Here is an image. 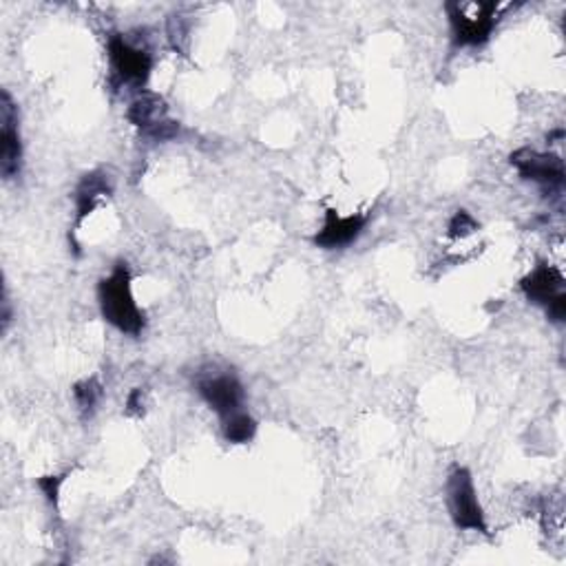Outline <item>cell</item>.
Masks as SVG:
<instances>
[{
    "label": "cell",
    "mask_w": 566,
    "mask_h": 566,
    "mask_svg": "<svg viewBox=\"0 0 566 566\" xmlns=\"http://www.w3.org/2000/svg\"><path fill=\"white\" fill-rule=\"evenodd\" d=\"M369 222V215H339L335 209L326 211V222L322 226V230L314 235V246H319L324 250H341L345 246H350L352 241H356L365 226Z\"/></svg>",
    "instance_id": "ba28073f"
},
{
    "label": "cell",
    "mask_w": 566,
    "mask_h": 566,
    "mask_svg": "<svg viewBox=\"0 0 566 566\" xmlns=\"http://www.w3.org/2000/svg\"><path fill=\"white\" fill-rule=\"evenodd\" d=\"M512 164L518 168L520 177L538 181L542 186H562L564 181V164L559 155L520 149L512 155Z\"/></svg>",
    "instance_id": "30bf717a"
},
{
    "label": "cell",
    "mask_w": 566,
    "mask_h": 566,
    "mask_svg": "<svg viewBox=\"0 0 566 566\" xmlns=\"http://www.w3.org/2000/svg\"><path fill=\"white\" fill-rule=\"evenodd\" d=\"M164 117H166V104L155 93L140 96L129 109V120L155 140H168L177 134L175 122H166Z\"/></svg>",
    "instance_id": "9c48e42d"
},
{
    "label": "cell",
    "mask_w": 566,
    "mask_h": 566,
    "mask_svg": "<svg viewBox=\"0 0 566 566\" xmlns=\"http://www.w3.org/2000/svg\"><path fill=\"white\" fill-rule=\"evenodd\" d=\"M111 193V184L104 177V173H89L83 177V181L76 188V209L78 219H85L98 204L100 198Z\"/></svg>",
    "instance_id": "8fae6325"
},
{
    "label": "cell",
    "mask_w": 566,
    "mask_h": 566,
    "mask_svg": "<svg viewBox=\"0 0 566 566\" xmlns=\"http://www.w3.org/2000/svg\"><path fill=\"white\" fill-rule=\"evenodd\" d=\"M98 299L106 324H111L115 330L124 335H131V337L142 335L147 319H144V312L136 303L131 290V273L127 264H117L111 271V275L100 281Z\"/></svg>",
    "instance_id": "6da1fadb"
},
{
    "label": "cell",
    "mask_w": 566,
    "mask_h": 566,
    "mask_svg": "<svg viewBox=\"0 0 566 566\" xmlns=\"http://www.w3.org/2000/svg\"><path fill=\"white\" fill-rule=\"evenodd\" d=\"M62 480H65V478H60V476H45V478L38 480V487L45 491L49 502H58V493H60Z\"/></svg>",
    "instance_id": "9a60e30c"
},
{
    "label": "cell",
    "mask_w": 566,
    "mask_h": 566,
    "mask_svg": "<svg viewBox=\"0 0 566 566\" xmlns=\"http://www.w3.org/2000/svg\"><path fill=\"white\" fill-rule=\"evenodd\" d=\"M474 230H478V222L467 213V211H458L452 222H450V237H467Z\"/></svg>",
    "instance_id": "5bb4252c"
},
{
    "label": "cell",
    "mask_w": 566,
    "mask_h": 566,
    "mask_svg": "<svg viewBox=\"0 0 566 566\" xmlns=\"http://www.w3.org/2000/svg\"><path fill=\"white\" fill-rule=\"evenodd\" d=\"M222 431L228 443L246 445L257 433V420L241 410V412H235V414L222 418Z\"/></svg>",
    "instance_id": "7c38bea8"
},
{
    "label": "cell",
    "mask_w": 566,
    "mask_h": 566,
    "mask_svg": "<svg viewBox=\"0 0 566 566\" xmlns=\"http://www.w3.org/2000/svg\"><path fill=\"white\" fill-rule=\"evenodd\" d=\"M23 164V142L18 131V106L10 91L0 98V173L5 179H14Z\"/></svg>",
    "instance_id": "5b68a950"
},
{
    "label": "cell",
    "mask_w": 566,
    "mask_h": 566,
    "mask_svg": "<svg viewBox=\"0 0 566 566\" xmlns=\"http://www.w3.org/2000/svg\"><path fill=\"white\" fill-rule=\"evenodd\" d=\"M109 55L113 62L115 74L124 80V83H147L153 60L149 55L147 49H140L136 45H131L127 38L115 34L109 40Z\"/></svg>",
    "instance_id": "52a82bcc"
},
{
    "label": "cell",
    "mask_w": 566,
    "mask_h": 566,
    "mask_svg": "<svg viewBox=\"0 0 566 566\" xmlns=\"http://www.w3.org/2000/svg\"><path fill=\"white\" fill-rule=\"evenodd\" d=\"M198 392L206 401V405L219 414V418H226L243 410V386L230 372L204 374L198 381Z\"/></svg>",
    "instance_id": "8992f818"
},
{
    "label": "cell",
    "mask_w": 566,
    "mask_h": 566,
    "mask_svg": "<svg viewBox=\"0 0 566 566\" xmlns=\"http://www.w3.org/2000/svg\"><path fill=\"white\" fill-rule=\"evenodd\" d=\"M448 507L458 529L487 533L485 512L480 507L476 485L467 467H456L448 478Z\"/></svg>",
    "instance_id": "3957f363"
},
{
    "label": "cell",
    "mask_w": 566,
    "mask_h": 566,
    "mask_svg": "<svg viewBox=\"0 0 566 566\" xmlns=\"http://www.w3.org/2000/svg\"><path fill=\"white\" fill-rule=\"evenodd\" d=\"M520 288L529 301L546 307V314L553 322H564V317H566L564 275L557 268H553L549 264L536 266V271H531L520 281Z\"/></svg>",
    "instance_id": "277c9868"
},
{
    "label": "cell",
    "mask_w": 566,
    "mask_h": 566,
    "mask_svg": "<svg viewBox=\"0 0 566 566\" xmlns=\"http://www.w3.org/2000/svg\"><path fill=\"white\" fill-rule=\"evenodd\" d=\"M74 394L78 399V405L87 412V410H93L98 405V401L102 397V388H100V383L96 379H89V381L78 383Z\"/></svg>",
    "instance_id": "4fadbf2b"
},
{
    "label": "cell",
    "mask_w": 566,
    "mask_h": 566,
    "mask_svg": "<svg viewBox=\"0 0 566 566\" xmlns=\"http://www.w3.org/2000/svg\"><path fill=\"white\" fill-rule=\"evenodd\" d=\"M448 16L452 25V38L456 47H480L485 45L498 25L495 3H448Z\"/></svg>",
    "instance_id": "7a4b0ae2"
}]
</instances>
